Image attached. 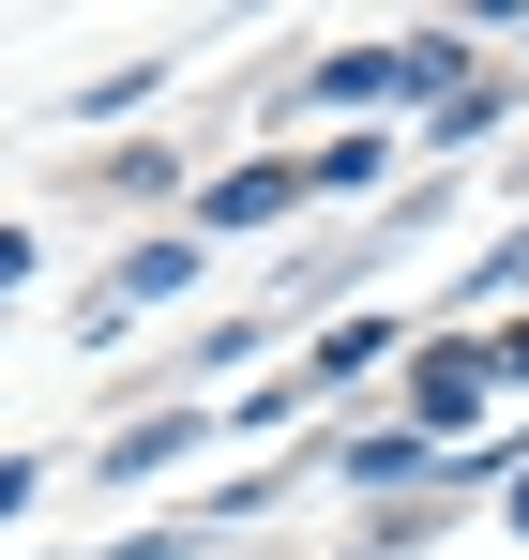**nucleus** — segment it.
Here are the masks:
<instances>
[{"label":"nucleus","instance_id":"20e7f679","mask_svg":"<svg viewBox=\"0 0 529 560\" xmlns=\"http://www.w3.org/2000/svg\"><path fill=\"white\" fill-rule=\"evenodd\" d=\"M197 440H212V424H181V409H167V424H137V440H106V469L137 485V469H167V455H197Z\"/></svg>","mask_w":529,"mask_h":560},{"label":"nucleus","instance_id":"6e6552de","mask_svg":"<svg viewBox=\"0 0 529 560\" xmlns=\"http://www.w3.org/2000/svg\"><path fill=\"white\" fill-rule=\"evenodd\" d=\"M31 500H46V469H31V455H0V515H31Z\"/></svg>","mask_w":529,"mask_h":560},{"label":"nucleus","instance_id":"f257e3e1","mask_svg":"<svg viewBox=\"0 0 529 560\" xmlns=\"http://www.w3.org/2000/svg\"><path fill=\"white\" fill-rule=\"evenodd\" d=\"M454 31H409V46H349L333 77H318V106H378V92H454Z\"/></svg>","mask_w":529,"mask_h":560},{"label":"nucleus","instance_id":"9d476101","mask_svg":"<svg viewBox=\"0 0 529 560\" xmlns=\"http://www.w3.org/2000/svg\"><path fill=\"white\" fill-rule=\"evenodd\" d=\"M499 364H515V378H529V334H499Z\"/></svg>","mask_w":529,"mask_h":560},{"label":"nucleus","instance_id":"423d86ee","mask_svg":"<svg viewBox=\"0 0 529 560\" xmlns=\"http://www.w3.org/2000/svg\"><path fill=\"white\" fill-rule=\"evenodd\" d=\"M349 183H378V137H333V152L303 167V197H349Z\"/></svg>","mask_w":529,"mask_h":560},{"label":"nucleus","instance_id":"1a4fd4ad","mask_svg":"<svg viewBox=\"0 0 529 560\" xmlns=\"http://www.w3.org/2000/svg\"><path fill=\"white\" fill-rule=\"evenodd\" d=\"M15 273H31V243H15V228H0V288H15Z\"/></svg>","mask_w":529,"mask_h":560},{"label":"nucleus","instance_id":"0eeeda50","mask_svg":"<svg viewBox=\"0 0 529 560\" xmlns=\"http://www.w3.org/2000/svg\"><path fill=\"white\" fill-rule=\"evenodd\" d=\"M469 394H484V364H469V349H439V364H424V424H454Z\"/></svg>","mask_w":529,"mask_h":560},{"label":"nucleus","instance_id":"f03ea898","mask_svg":"<svg viewBox=\"0 0 529 560\" xmlns=\"http://www.w3.org/2000/svg\"><path fill=\"white\" fill-rule=\"evenodd\" d=\"M287 197H303V167H287V152H272V167H243V183H212V228H272V212H287Z\"/></svg>","mask_w":529,"mask_h":560},{"label":"nucleus","instance_id":"39448f33","mask_svg":"<svg viewBox=\"0 0 529 560\" xmlns=\"http://www.w3.org/2000/svg\"><path fill=\"white\" fill-rule=\"evenodd\" d=\"M378 349H393V318H333V334H318V378H349V364H378Z\"/></svg>","mask_w":529,"mask_h":560},{"label":"nucleus","instance_id":"7ed1b4c3","mask_svg":"<svg viewBox=\"0 0 529 560\" xmlns=\"http://www.w3.org/2000/svg\"><path fill=\"white\" fill-rule=\"evenodd\" d=\"M181 273H197V258H181V243H167V258H121V288H106V303H91V334H106V318H137V303H181Z\"/></svg>","mask_w":529,"mask_h":560}]
</instances>
